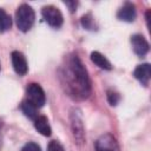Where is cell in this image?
Wrapping results in <instances>:
<instances>
[{
    "instance_id": "15",
    "label": "cell",
    "mask_w": 151,
    "mask_h": 151,
    "mask_svg": "<svg viewBox=\"0 0 151 151\" xmlns=\"http://www.w3.org/2000/svg\"><path fill=\"white\" fill-rule=\"evenodd\" d=\"M21 151H41V147L33 142H28L27 144H25L21 149Z\"/></svg>"
},
{
    "instance_id": "8",
    "label": "cell",
    "mask_w": 151,
    "mask_h": 151,
    "mask_svg": "<svg viewBox=\"0 0 151 151\" xmlns=\"http://www.w3.org/2000/svg\"><path fill=\"white\" fill-rule=\"evenodd\" d=\"M133 76L143 85L147 86L149 81H150V77H151V66H150V64L145 63V64L138 65L136 67V70L133 71Z\"/></svg>"
},
{
    "instance_id": "9",
    "label": "cell",
    "mask_w": 151,
    "mask_h": 151,
    "mask_svg": "<svg viewBox=\"0 0 151 151\" xmlns=\"http://www.w3.org/2000/svg\"><path fill=\"white\" fill-rule=\"evenodd\" d=\"M136 15H137L136 7L131 2H126L117 13L118 19L122 21H126V22H132L136 19Z\"/></svg>"
},
{
    "instance_id": "10",
    "label": "cell",
    "mask_w": 151,
    "mask_h": 151,
    "mask_svg": "<svg viewBox=\"0 0 151 151\" xmlns=\"http://www.w3.org/2000/svg\"><path fill=\"white\" fill-rule=\"evenodd\" d=\"M34 127H35V130H37L39 133H41L42 136L48 137V136H51V133H52V129H51V126H50V124H48V119H47L45 116H38V117L34 119Z\"/></svg>"
},
{
    "instance_id": "3",
    "label": "cell",
    "mask_w": 151,
    "mask_h": 151,
    "mask_svg": "<svg viewBox=\"0 0 151 151\" xmlns=\"http://www.w3.org/2000/svg\"><path fill=\"white\" fill-rule=\"evenodd\" d=\"M26 96L27 101H29L32 105H34L37 109L42 107L46 103V96L42 90V87L37 83H31L26 88Z\"/></svg>"
},
{
    "instance_id": "16",
    "label": "cell",
    "mask_w": 151,
    "mask_h": 151,
    "mask_svg": "<svg viewBox=\"0 0 151 151\" xmlns=\"http://www.w3.org/2000/svg\"><path fill=\"white\" fill-rule=\"evenodd\" d=\"M47 151H64L63 145L57 142V140H51L48 146H47Z\"/></svg>"
},
{
    "instance_id": "7",
    "label": "cell",
    "mask_w": 151,
    "mask_h": 151,
    "mask_svg": "<svg viewBox=\"0 0 151 151\" xmlns=\"http://www.w3.org/2000/svg\"><path fill=\"white\" fill-rule=\"evenodd\" d=\"M131 45L133 52L139 57H143L149 52V42L142 34H133L131 37Z\"/></svg>"
},
{
    "instance_id": "2",
    "label": "cell",
    "mask_w": 151,
    "mask_h": 151,
    "mask_svg": "<svg viewBox=\"0 0 151 151\" xmlns=\"http://www.w3.org/2000/svg\"><path fill=\"white\" fill-rule=\"evenodd\" d=\"M34 19H35V14L29 5L22 4L18 7L15 12V22L21 32H27L33 26Z\"/></svg>"
},
{
    "instance_id": "6",
    "label": "cell",
    "mask_w": 151,
    "mask_h": 151,
    "mask_svg": "<svg viewBox=\"0 0 151 151\" xmlns=\"http://www.w3.org/2000/svg\"><path fill=\"white\" fill-rule=\"evenodd\" d=\"M11 59H12V65L14 71L19 74V76H24L27 73L28 66H27V60L25 58V55L19 52V51H13L11 54Z\"/></svg>"
},
{
    "instance_id": "14",
    "label": "cell",
    "mask_w": 151,
    "mask_h": 151,
    "mask_svg": "<svg viewBox=\"0 0 151 151\" xmlns=\"http://www.w3.org/2000/svg\"><path fill=\"white\" fill-rule=\"evenodd\" d=\"M119 99L120 98H119V94L118 93H116L113 91H107V100H109L110 105H112V106L117 105L118 101H119Z\"/></svg>"
},
{
    "instance_id": "13",
    "label": "cell",
    "mask_w": 151,
    "mask_h": 151,
    "mask_svg": "<svg viewBox=\"0 0 151 151\" xmlns=\"http://www.w3.org/2000/svg\"><path fill=\"white\" fill-rule=\"evenodd\" d=\"M12 26V19L2 8H0V32H6Z\"/></svg>"
},
{
    "instance_id": "1",
    "label": "cell",
    "mask_w": 151,
    "mask_h": 151,
    "mask_svg": "<svg viewBox=\"0 0 151 151\" xmlns=\"http://www.w3.org/2000/svg\"><path fill=\"white\" fill-rule=\"evenodd\" d=\"M66 79L71 93L76 97L86 98L91 92V83L86 68L77 55H72L66 66Z\"/></svg>"
},
{
    "instance_id": "12",
    "label": "cell",
    "mask_w": 151,
    "mask_h": 151,
    "mask_svg": "<svg viewBox=\"0 0 151 151\" xmlns=\"http://www.w3.org/2000/svg\"><path fill=\"white\" fill-rule=\"evenodd\" d=\"M21 111L25 113L26 117H28L29 119H35L38 117V113H37V107L34 105H32L29 101L27 100H24L21 103Z\"/></svg>"
},
{
    "instance_id": "11",
    "label": "cell",
    "mask_w": 151,
    "mask_h": 151,
    "mask_svg": "<svg viewBox=\"0 0 151 151\" xmlns=\"http://www.w3.org/2000/svg\"><path fill=\"white\" fill-rule=\"evenodd\" d=\"M91 60H92V63H94L98 67H100V68H103V70L110 71V70L112 68L111 63H110L101 53H99V52H97V51H94V52L91 53Z\"/></svg>"
},
{
    "instance_id": "4",
    "label": "cell",
    "mask_w": 151,
    "mask_h": 151,
    "mask_svg": "<svg viewBox=\"0 0 151 151\" xmlns=\"http://www.w3.org/2000/svg\"><path fill=\"white\" fill-rule=\"evenodd\" d=\"M41 14L42 18L45 19V21L52 26V27H60L63 25V14L60 12L59 8H57L55 6H45L41 9Z\"/></svg>"
},
{
    "instance_id": "5",
    "label": "cell",
    "mask_w": 151,
    "mask_h": 151,
    "mask_svg": "<svg viewBox=\"0 0 151 151\" xmlns=\"http://www.w3.org/2000/svg\"><path fill=\"white\" fill-rule=\"evenodd\" d=\"M97 151H119L118 143L111 133H105L100 136L96 142Z\"/></svg>"
}]
</instances>
